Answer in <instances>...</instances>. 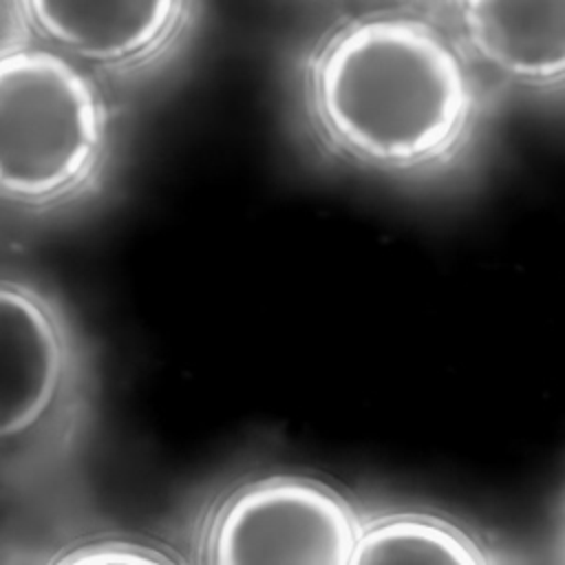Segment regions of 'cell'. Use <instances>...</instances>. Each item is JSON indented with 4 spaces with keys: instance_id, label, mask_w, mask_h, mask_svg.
<instances>
[{
    "instance_id": "cell-2",
    "label": "cell",
    "mask_w": 565,
    "mask_h": 565,
    "mask_svg": "<svg viewBox=\"0 0 565 565\" xmlns=\"http://www.w3.org/2000/svg\"><path fill=\"white\" fill-rule=\"evenodd\" d=\"M102 424L97 347L73 305L31 271L0 278V497L44 550L86 512Z\"/></svg>"
},
{
    "instance_id": "cell-4",
    "label": "cell",
    "mask_w": 565,
    "mask_h": 565,
    "mask_svg": "<svg viewBox=\"0 0 565 565\" xmlns=\"http://www.w3.org/2000/svg\"><path fill=\"white\" fill-rule=\"evenodd\" d=\"M364 503L298 470L236 475L185 521L188 561L203 565H351Z\"/></svg>"
},
{
    "instance_id": "cell-1",
    "label": "cell",
    "mask_w": 565,
    "mask_h": 565,
    "mask_svg": "<svg viewBox=\"0 0 565 565\" xmlns=\"http://www.w3.org/2000/svg\"><path fill=\"white\" fill-rule=\"evenodd\" d=\"M291 110L322 168L435 192L466 163L483 97L459 38L428 18L375 11L307 46L291 73Z\"/></svg>"
},
{
    "instance_id": "cell-8",
    "label": "cell",
    "mask_w": 565,
    "mask_h": 565,
    "mask_svg": "<svg viewBox=\"0 0 565 565\" xmlns=\"http://www.w3.org/2000/svg\"><path fill=\"white\" fill-rule=\"evenodd\" d=\"M40 563H177L172 547L117 530H75L42 550Z\"/></svg>"
},
{
    "instance_id": "cell-7",
    "label": "cell",
    "mask_w": 565,
    "mask_h": 565,
    "mask_svg": "<svg viewBox=\"0 0 565 565\" xmlns=\"http://www.w3.org/2000/svg\"><path fill=\"white\" fill-rule=\"evenodd\" d=\"M490 561L492 556L483 541L441 512L364 503L351 565H483Z\"/></svg>"
},
{
    "instance_id": "cell-3",
    "label": "cell",
    "mask_w": 565,
    "mask_h": 565,
    "mask_svg": "<svg viewBox=\"0 0 565 565\" xmlns=\"http://www.w3.org/2000/svg\"><path fill=\"white\" fill-rule=\"evenodd\" d=\"M119 179V128L106 84L31 40L0 51V201L20 227L73 223Z\"/></svg>"
},
{
    "instance_id": "cell-6",
    "label": "cell",
    "mask_w": 565,
    "mask_h": 565,
    "mask_svg": "<svg viewBox=\"0 0 565 565\" xmlns=\"http://www.w3.org/2000/svg\"><path fill=\"white\" fill-rule=\"evenodd\" d=\"M470 57L516 84L565 82V0H452Z\"/></svg>"
},
{
    "instance_id": "cell-5",
    "label": "cell",
    "mask_w": 565,
    "mask_h": 565,
    "mask_svg": "<svg viewBox=\"0 0 565 565\" xmlns=\"http://www.w3.org/2000/svg\"><path fill=\"white\" fill-rule=\"evenodd\" d=\"M15 38L44 44L106 84H135L181 49L194 0H7ZM9 40V38H4Z\"/></svg>"
}]
</instances>
